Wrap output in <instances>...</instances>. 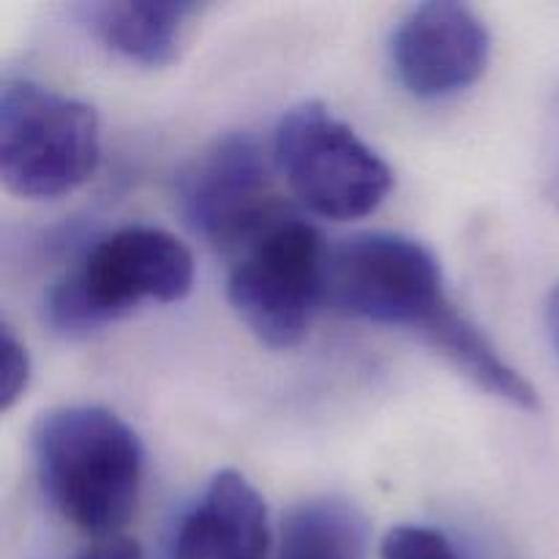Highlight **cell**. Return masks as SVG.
Segmentation results:
<instances>
[{"label": "cell", "instance_id": "7", "mask_svg": "<svg viewBox=\"0 0 559 559\" xmlns=\"http://www.w3.org/2000/svg\"><path fill=\"white\" fill-rule=\"evenodd\" d=\"M180 211L216 246H249L273 222L271 162L251 134H224L189 164L178 183Z\"/></svg>", "mask_w": 559, "mask_h": 559}, {"label": "cell", "instance_id": "14", "mask_svg": "<svg viewBox=\"0 0 559 559\" xmlns=\"http://www.w3.org/2000/svg\"><path fill=\"white\" fill-rule=\"evenodd\" d=\"M3 360H0V369H3V380H0V413H9L27 391V382H31V358H27V349L20 338L11 333L9 325H3Z\"/></svg>", "mask_w": 559, "mask_h": 559}, {"label": "cell", "instance_id": "13", "mask_svg": "<svg viewBox=\"0 0 559 559\" xmlns=\"http://www.w3.org/2000/svg\"><path fill=\"white\" fill-rule=\"evenodd\" d=\"M380 559H462L451 540L431 527L404 524L391 530L382 540Z\"/></svg>", "mask_w": 559, "mask_h": 559}, {"label": "cell", "instance_id": "10", "mask_svg": "<svg viewBox=\"0 0 559 559\" xmlns=\"http://www.w3.org/2000/svg\"><path fill=\"white\" fill-rule=\"evenodd\" d=\"M194 3L175 0H109L87 9L91 31L109 52L140 66H167L178 58Z\"/></svg>", "mask_w": 559, "mask_h": 559}, {"label": "cell", "instance_id": "5", "mask_svg": "<svg viewBox=\"0 0 559 559\" xmlns=\"http://www.w3.org/2000/svg\"><path fill=\"white\" fill-rule=\"evenodd\" d=\"M325 300L355 320L420 336L453 306L435 254L391 233L355 235L328 251Z\"/></svg>", "mask_w": 559, "mask_h": 559}, {"label": "cell", "instance_id": "11", "mask_svg": "<svg viewBox=\"0 0 559 559\" xmlns=\"http://www.w3.org/2000/svg\"><path fill=\"white\" fill-rule=\"evenodd\" d=\"M426 342L453 366L462 377H467L475 388L486 391L500 402L513 404L519 409H540L538 391L524 374H519L489 342L484 331L473 320L451 309L424 333Z\"/></svg>", "mask_w": 559, "mask_h": 559}, {"label": "cell", "instance_id": "1", "mask_svg": "<svg viewBox=\"0 0 559 559\" xmlns=\"http://www.w3.org/2000/svg\"><path fill=\"white\" fill-rule=\"evenodd\" d=\"M38 484L63 519L87 535H112L142 489L140 437L120 415L93 404L44 413L33 426Z\"/></svg>", "mask_w": 559, "mask_h": 559}, {"label": "cell", "instance_id": "4", "mask_svg": "<svg viewBox=\"0 0 559 559\" xmlns=\"http://www.w3.org/2000/svg\"><path fill=\"white\" fill-rule=\"evenodd\" d=\"M273 158L304 205L333 222L369 216L393 189L391 167L320 102L282 115Z\"/></svg>", "mask_w": 559, "mask_h": 559}, {"label": "cell", "instance_id": "3", "mask_svg": "<svg viewBox=\"0 0 559 559\" xmlns=\"http://www.w3.org/2000/svg\"><path fill=\"white\" fill-rule=\"evenodd\" d=\"M102 126L91 104L27 80L0 91V178L25 200H58L93 178Z\"/></svg>", "mask_w": 559, "mask_h": 559}, {"label": "cell", "instance_id": "15", "mask_svg": "<svg viewBox=\"0 0 559 559\" xmlns=\"http://www.w3.org/2000/svg\"><path fill=\"white\" fill-rule=\"evenodd\" d=\"M546 194L559 207V87L549 112V136H546Z\"/></svg>", "mask_w": 559, "mask_h": 559}, {"label": "cell", "instance_id": "2", "mask_svg": "<svg viewBox=\"0 0 559 559\" xmlns=\"http://www.w3.org/2000/svg\"><path fill=\"white\" fill-rule=\"evenodd\" d=\"M191 287L194 257L183 240L156 227H123L49 289L44 317L58 336L82 338L142 304L183 300Z\"/></svg>", "mask_w": 559, "mask_h": 559}, {"label": "cell", "instance_id": "6", "mask_svg": "<svg viewBox=\"0 0 559 559\" xmlns=\"http://www.w3.org/2000/svg\"><path fill=\"white\" fill-rule=\"evenodd\" d=\"M325 262L328 251L311 224L278 218L243 246L229 273V306L265 347H298L325 300Z\"/></svg>", "mask_w": 559, "mask_h": 559}, {"label": "cell", "instance_id": "16", "mask_svg": "<svg viewBox=\"0 0 559 559\" xmlns=\"http://www.w3.org/2000/svg\"><path fill=\"white\" fill-rule=\"evenodd\" d=\"M80 559H142V551L134 540L115 538V540H107V544H102L98 549L87 551V555H82Z\"/></svg>", "mask_w": 559, "mask_h": 559}, {"label": "cell", "instance_id": "12", "mask_svg": "<svg viewBox=\"0 0 559 559\" xmlns=\"http://www.w3.org/2000/svg\"><path fill=\"white\" fill-rule=\"evenodd\" d=\"M369 524L347 500L317 497L295 506L282 524L276 559H366Z\"/></svg>", "mask_w": 559, "mask_h": 559}, {"label": "cell", "instance_id": "9", "mask_svg": "<svg viewBox=\"0 0 559 559\" xmlns=\"http://www.w3.org/2000/svg\"><path fill=\"white\" fill-rule=\"evenodd\" d=\"M267 546L265 500L243 475L222 469L180 522L173 559H265Z\"/></svg>", "mask_w": 559, "mask_h": 559}, {"label": "cell", "instance_id": "17", "mask_svg": "<svg viewBox=\"0 0 559 559\" xmlns=\"http://www.w3.org/2000/svg\"><path fill=\"white\" fill-rule=\"evenodd\" d=\"M546 325H549L551 344H555V349L559 355V282L549 293V300H546Z\"/></svg>", "mask_w": 559, "mask_h": 559}, {"label": "cell", "instance_id": "8", "mask_svg": "<svg viewBox=\"0 0 559 559\" xmlns=\"http://www.w3.org/2000/svg\"><path fill=\"white\" fill-rule=\"evenodd\" d=\"M491 58L486 22L456 0H429L399 22L391 60L399 82L418 98H448L484 76Z\"/></svg>", "mask_w": 559, "mask_h": 559}]
</instances>
